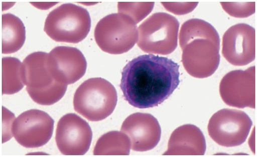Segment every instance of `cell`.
Listing matches in <instances>:
<instances>
[{
    "label": "cell",
    "instance_id": "obj_22",
    "mask_svg": "<svg viewBox=\"0 0 257 157\" xmlns=\"http://www.w3.org/2000/svg\"><path fill=\"white\" fill-rule=\"evenodd\" d=\"M221 5L227 14L234 18H247L254 14L255 12V2H221Z\"/></svg>",
    "mask_w": 257,
    "mask_h": 157
},
{
    "label": "cell",
    "instance_id": "obj_2",
    "mask_svg": "<svg viewBox=\"0 0 257 157\" xmlns=\"http://www.w3.org/2000/svg\"><path fill=\"white\" fill-rule=\"evenodd\" d=\"M118 101L113 84L104 78H91L78 88L74 108L79 114L91 122L104 120L112 114Z\"/></svg>",
    "mask_w": 257,
    "mask_h": 157
},
{
    "label": "cell",
    "instance_id": "obj_4",
    "mask_svg": "<svg viewBox=\"0 0 257 157\" xmlns=\"http://www.w3.org/2000/svg\"><path fill=\"white\" fill-rule=\"evenodd\" d=\"M179 27L175 17L166 12H156L140 25L138 45L149 54H170L177 48Z\"/></svg>",
    "mask_w": 257,
    "mask_h": 157
},
{
    "label": "cell",
    "instance_id": "obj_13",
    "mask_svg": "<svg viewBox=\"0 0 257 157\" xmlns=\"http://www.w3.org/2000/svg\"><path fill=\"white\" fill-rule=\"evenodd\" d=\"M120 130L130 138L132 149L138 152L154 149L161 137L157 119L147 113L136 112L129 116L123 122Z\"/></svg>",
    "mask_w": 257,
    "mask_h": 157
},
{
    "label": "cell",
    "instance_id": "obj_8",
    "mask_svg": "<svg viewBox=\"0 0 257 157\" xmlns=\"http://www.w3.org/2000/svg\"><path fill=\"white\" fill-rule=\"evenodd\" d=\"M93 132L90 125L72 113L63 116L57 126L56 142L65 156H83L89 150Z\"/></svg>",
    "mask_w": 257,
    "mask_h": 157
},
{
    "label": "cell",
    "instance_id": "obj_19",
    "mask_svg": "<svg viewBox=\"0 0 257 157\" xmlns=\"http://www.w3.org/2000/svg\"><path fill=\"white\" fill-rule=\"evenodd\" d=\"M25 84L22 78V62L14 58L2 59V93L12 95L20 91Z\"/></svg>",
    "mask_w": 257,
    "mask_h": 157
},
{
    "label": "cell",
    "instance_id": "obj_7",
    "mask_svg": "<svg viewBox=\"0 0 257 157\" xmlns=\"http://www.w3.org/2000/svg\"><path fill=\"white\" fill-rule=\"evenodd\" d=\"M53 119L46 112L30 110L15 119L12 134L16 140L27 148L46 145L52 137Z\"/></svg>",
    "mask_w": 257,
    "mask_h": 157
},
{
    "label": "cell",
    "instance_id": "obj_1",
    "mask_svg": "<svg viewBox=\"0 0 257 157\" xmlns=\"http://www.w3.org/2000/svg\"><path fill=\"white\" fill-rule=\"evenodd\" d=\"M179 66L154 54L137 56L123 68L120 88L130 105L153 108L172 95L180 84Z\"/></svg>",
    "mask_w": 257,
    "mask_h": 157
},
{
    "label": "cell",
    "instance_id": "obj_16",
    "mask_svg": "<svg viewBox=\"0 0 257 157\" xmlns=\"http://www.w3.org/2000/svg\"><path fill=\"white\" fill-rule=\"evenodd\" d=\"M26 40L25 25L12 14L2 16V53L12 54L23 46Z\"/></svg>",
    "mask_w": 257,
    "mask_h": 157
},
{
    "label": "cell",
    "instance_id": "obj_14",
    "mask_svg": "<svg viewBox=\"0 0 257 157\" xmlns=\"http://www.w3.org/2000/svg\"><path fill=\"white\" fill-rule=\"evenodd\" d=\"M164 156H203L207 146L205 138L199 128L185 124L171 134Z\"/></svg>",
    "mask_w": 257,
    "mask_h": 157
},
{
    "label": "cell",
    "instance_id": "obj_10",
    "mask_svg": "<svg viewBox=\"0 0 257 157\" xmlns=\"http://www.w3.org/2000/svg\"><path fill=\"white\" fill-rule=\"evenodd\" d=\"M220 46L208 40H193L183 49L184 68L193 77L199 78L211 76L220 64Z\"/></svg>",
    "mask_w": 257,
    "mask_h": 157
},
{
    "label": "cell",
    "instance_id": "obj_24",
    "mask_svg": "<svg viewBox=\"0 0 257 157\" xmlns=\"http://www.w3.org/2000/svg\"><path fill=\"white\" fill-rule=\"evenodd\" d=\"M15 116L11 112L3 108V143L11 140L12 134V126L15 120Z\"/></svg>",
    "mask_w": 257,
    "mask_h": 157
},
{
    "label": "cell",
    "instance_id": "obj_15",
    "mask_svg": "<svg viewBox=\"0 0 257 157\" xmlns=\"http://www.w3.org/2000/svg\"><path fill=\"white\" fill-rule=\"evenodd\" d=\"M47 56L46 52H36L22 62V78L27 90H43L56 82L47 68Z\"/></svg>",
    "mask_w": 257,
    "mask_h": 157
},
{
    "label": "cell",
    "instance_id": "obj_18",
    "mask_svg": "<svg viewBox=\"0 0 257 157\" xmlns=\"http://www.w3.org/2000/svg\"><path fill=\"white\" fill-rule=\"evenodd\" d=\"M132 148L131 141L122 132H109L97 140L94 149L95 156H128Z\"/></svg>",
    "mask_w": 257,
    "mask_h": 157
},
{
    "label": "cell",
    "instance_id": "obj_17",
    "mask_svg": "<svg viewBox=\"0 0 257 157\" xmlns=\"http://www.w3.org/2000/svg\"><path fill=\"white\" fill-rule=\"evenodd\" d=\"M197 39L208 40L220 46V36L210 24L198 18H192L185 22L182 24L179 34L181 48L183 50L190 42Z\"/></svg>",
    "mask_w": 257,
    "mask_h": 157
},
{
    "label": "cell",
    "instance_id": "obj_3",
    "mask_svg": "<svg viewBox=\"0 0 257 157\" xmlns=\"http://www.w3.org/2000/svg\"><path fill=\"white\" fill-rule=\"evenodd\" d=\"M90 28L91 18L86 9L68 3L50 12L44 30L55 42L77 44L87 37Z\"/></svg>",
    "mask_w": 257,
    "mask_h": 157
},
{
    "label": "cell",
    "instance_id": "obj_11",
    "mask_svg": "<svg viewBox=\"0 0 257 157\" xmlns=\"http://www.w3.org/2000/svg\"><path fill=\"white\" fill-rule=\"evenodd\" d=\"M47 68L52 76L60 84H71L83 77L87 70V61L77 48L57 46L47 56Z\"/></svg>",
    "mask_w": 257,
    "mask_h": 157
},
{
    "label": "cell",
    "instance_id": "obj_21",
    "mask_svg": "<svg viewBox=\"0 0 257 157\" xmlns=\"http://www.w3.org/2000/svg\"><path fill=\"white\" fill-rule=\"evenodd\" d=\"M154 5V2H119L118 10L119 14L128 16L138 24L151 14Z\"/></svg>",
    "mask_w": 257,
    "mask_h": 157
},
{
    "label": "cell",
    "instance_id": "obj_20",
    "mask_svg": "<svg viewBox=\"0 0 257 157\" xmlns=\"http://www.w3.org/2000/svg\"><path fill=\"white\" fill-rule=\"evenodd\" d=\"M67 84L56 82L48 88L41 90H27L34 102L42 106H51L58 102L63 98L67 90Z\"/></svg>",
    "mask_w": 257,
    "mask_h": 157
},
{
    "label": "cell",
    "instance_id": "obj_12",
    "mask_svg": "<svg viewBox=\"0 0 257 157\" xmlns=\"http://www.w3.org/2000/svg\"><path fill=\"white\" fill-rule=\"evenodd\" d=\"M222 54L230 64L242 66L255 58V30L245 24L234 25L223 37Z\"/></svg>",
    "mask_w": 257,
    "mask_h": 157
},
{
    "label": "cell",
    "instance_id": "obj_6",
    "mask_svg": "<svg viewBox=\"0 0 257 157\" xmlns=\"http://www.w3.org/2000/svg\"><path fill=\"white\" fill-rule=\"evenodd\" d=\"M252 122L245 112L236 109H222L209 121V136L218 145L233 147L245 142Z\"/></svg>",
    "mask_w": 257,
    "mask_h": 157
},
{
    "label": "cell",
    "instance_id": "obj_9",
    "mask_svg": "<svg viewBox=\"0 0 257 157\" xmlns=\"http://www.w3.org/2000/svg\"><path fill=\"white\" fill-rule=\"evenodd\" d=\"M222 100L227 105L243 108H255V67L229 72L220 84Z\"/></svg>",
    "mask_w": 257,
    "mask_h": 157
},
{
    "label": "cell",
    "instance_id": "obj_23",
    "mask_svg": "<svg viewBox=\"0 0 257 157\" xmlns=\"http://www.w3.org/2000/svg\"><path fill=\"white\" fill-rule=\"evenodd\" d=\"M168 11L177 15L189 14L197 7L198 2H161Z\"/></svg>",
    "mask_w": 257,
    "mask_h": 157
},
{
    "label": "cell",
    "instance_id": "obj_5",
    "mask_svg": "<svg viewBox=\"0 0 257 157\" xmlns=\"http://www.w3.org/2000/svg\"><path fill=\"white\" fill-rule=\"evenodd\" d=\"M138 36L137 24L128 16L119 12L101 18L94 30L97 46L110 54L128 52L138 42Z\"/></svg>",
    "mask_w": 257,
    "mask_h": 157
}]
</instances>
